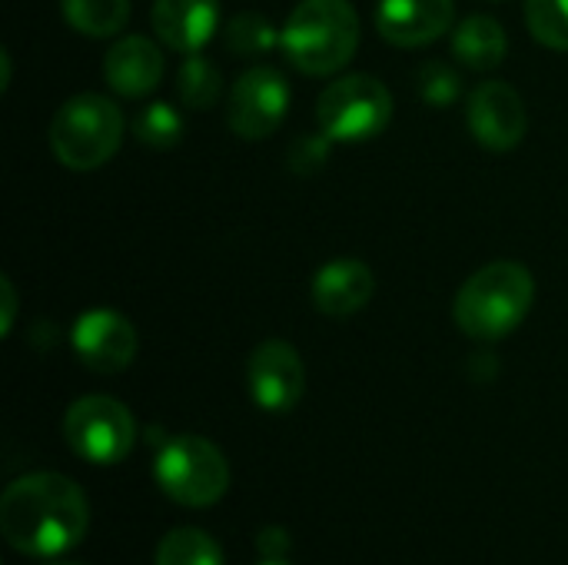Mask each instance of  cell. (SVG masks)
Instances as JSON below:
<instances>
[{
  "mask_svg": "<svg viewBox=\"0 0 568 565\" xmlns=\"http://www.w3.org/2000/svg\"><path fill=\"white\" fill-rule=\"evenodd\" d=\"M90 523L83 490L60 473H30L0 496V533L23 556H60L73 549Z\"/></svg>",
  "mask_w": 568,
  "mask_h": 565,
  "instance_id": "obj_1",
  "label": "cell"
},
{
  "mask_svg": "<svg viewBox=\"0 0 568 565\" xmlns=\"http://www.w3.org/2000/svg\"><path fill=\"white\" fill-rule=\"evenodd\" d=\"M536 303V280L516 260H496L476 270L453 306L459 330L473 340H503L509 336Z\"/></svg>",
  "mask_w": 568,
  "mask_h": 565,
  "instance_id": "obj_2",
  "label": "cell"
},
{
  "mask_svg": "<svg viewBox=\"0 0 568 565\" xmlns=\"http://www.w3.org/2000/svg\"><path fill=\"white\" fill-rule=\"evenodd\" d=\"M280 47L310 77L336 73L359 47V13L349 0H300L283 23Z\"/></svg>",
  "mask_w": 568,
  "mask_h": 565,
  "instance_id": "obj_3",
  "label": "cell"
},
{
  "mask_svg": "<svg viewBox=\"0 0 568 565\" xmlns=\"http://www.w3.org/2000/svg\"><path fill=\"white\" fill-rule=\"evenodd\" d=\"M123 113L100 93L70 97L50 120V150L67 170H97L123 143Z\"/></svg>",
  "mask_w": 568,
  "mask_h": 565,
  "instance_id": "obj_4",
  "label": "cell"
},
{
  "mask_svg": "<svg viewBox=\"0 0 568 565\" xmlns=\"http://www.w3.org/2000/svg\"><path fill=\"white\" fill-rule=\"evenodd\" d=\"M153 476H156L160 490L173 503H180L186 509L213 506L230 490V463L203 436H176V440H170L156 453Z\"/></svg>",
  "mask_w": 568,
  "mask_h": 565,
  "instance_id": "obj_5",
  "label": "cell"
},
{
  "mask_svg": "<svg viewBox=\"0 0 568 565\" xmlns=\"http://www.w3.org/2000/svg\"><path fill=\"white\" fill-rule=\"evenodd\" d=\"M316 120L333 143H363L389 127L393 97L379 77L346 73L320 93Z\"/></svg>",
  "mask_w": 568,
  "mask_h": 565,
  "instance_id": "obj_6",
  "label": "cell"
},
{
  "mask_svg": "<svg viewBox=\"0 0 568 565\" xmlns=\"http://www.w3.org/2000/svg\"><path fill=\"white\" fill-rule=\"evenodd\" d=\"M63 436L67 446L93 463V466H113L126 460L136 440L133 413L113 400V396H83L77 400L63 416Z\"/></svg>",
  "mask_w": 568,
  "mask_h": 565,
  "instance_id": "obj_7",
  "label": "cell"
},
{
  "mask_svg": "<svg viewBox=\"0 0 568 565\" xmlns=\"http://www.w3.org/2000/svg\"><path fill=\"white\" fill-rule=\"evenodd\" d=\"M290 110V83L273 67H250L230 90L226 123L243 140L270 137Z\"/></svg>",
  "mask_w": 568,
  "mask_h": 565,
  "instance_id": "obj_8",
  "label": "cell"
},
{
  "mask_svg": "<svg viewBox=\"0 0 568 565\" xmlns=\"http://www.w3.org/2000/svg\"><path fill=\"white\" fill-rule=\"evenodd\" d=\"M70 343H73L77 360L90 373H100V376L123 373L136 360V346H140L133 323L123 313L103 310V306L77 316Z\"/></svg>",
  "mask_w": 568,
  "mask_h": 565,
  "instance_id": "obj_9",
  "label": "cell"
},
{
  "mask_svg": "<svg viewBox=\"0 0 568 565\" xmlns=\"http://www.w3.org/2000/svg\"><path fill=\"white\" fill-rule=\"evenodd\" d=\"M250 396L266 413H290L306 390V370L286 340H263L246 363Z\"/></svg>",
  "mask_w": 568,
  "mask_h": 565,
  "instance_id": "obj_10",
  "label": "cell"
},
{
  "mask_svg": "<svg viewBox=\"0 0 568 565\" xmlns=\"http://www.w3.org/2000/svg\"><path fill=\"white\" fill-rule=\"evenodd\" d=\"M466 120H469V133L489 150H513L523 143L529 130L526 103L516 93V87H509L506 80L479 83L469 93Z\"/></svg>",
  "mask_w": 568,
  "mask_h": 565,
  "instance_id": "obj_11",
  "label": "cell"
},
{
  "mask_svg": "<svg viewBox=\"0 0 568 565\" xmlns=\"http://www.w3.org/2000/svg\"><path fill=\"white\" fill-rule=\"evenodd\" d=\"M453 0H379L376 30L393 47H423L453 27Z\"/></svg>",
  "mask_w": 568,
  "mask_h": 565,
  "instance_id": "obj_12",
  "label": "cell"
},
{
  "mask_svg": "<svg viewBox=\"0 0 568 565\" xmlns=\"http://www.w3.org/2000/svg\"><path fill=\"white\" fill-rule=\"evenodd\" d=\"M310 293H313V306L323 316L346 320L373 300L376 276L363 260H333V263L320 266Z\"/></svg>",
  "mask_w": 568,
  "mask_h": 565,
  "instance_id": "obj_13",
  "label": "cell"
},
{
  "mask_svg": "<svg viewBox=\"0 0 568 565\" xmlns=\"http://www.w3.org/2000/svg\"><path fill=\"white\" fill-rule=\"evenodd\" d=\"M103 77L120 97H146L163 77V53L150 37L130 33L106 50Z\"/></svg>",
  "mask_w": 568,
  "mask_h": 565,
  "instance_id": "obj_14",
  "label": "cell"
},
{
  "mask_svg": "<svg viewBox=\"0 0 568 565\" xmlns=\"http://www.w3.org/2000/svg\"><path fill=\"white\" fill-rule=\"evenodd\" d=\"M153 30L176 53H196L220 23V0H153Z\"/></svg>",
  "mask_w": 568,
  "mask_h": 565,
  "instance_id": "obj_15",
  "label": "cell"
},
{
  "mask_svg": "<svg viewBox=\"0 0 568 565\" xmlns=\"http://www.w3.org/2000/svg\"><path fill=\"white\" fill-rule=\"evenodd\" d=\"M506 50H509V40H506V30L496 17H486V13H476V17H466L456 33H453V53L459 63L473 67V70H493L506 60Z\"/></svg>",
  "mask_w": 568,
  "mask_h": 565,
  "instance_id": "obj_16",
  "label": "cell"
},
{
  "mask_svg": "<svg viewBox=\"0 0 568 565\" xmlns=\"http://www.w3.org/2000/svg\"><path fill=\"white\" fill-rule=\"evenodd\" d=\"M60 7L83 37H116L130 20V0H60Z\"/></svg>",
  "mask_w": 568,
  "mask_h": 565,
  "instance_id": "obj_17",
  "label": "cell"
},
{
  "mask_svg": "<svg viewBox=\"0 0 568 565\" xmlns=\"http://www.w3.org/2000/svg\"><path fill=\"white\" fill-rule=\"evenodd\" d=\"M176 93L190 110H210L223 93V77L213 60H206L200 50L186 53L176 70Z\"/></svg>",
  "mask_w": 568,
  "mask_h": 565,
  "instance_id": "obj_18",
  "label": "cell"
},
{
  "mask_svg": "<svg viewBox=\"0 0 568 565\" xmlns=\"http://www.w3.org/2000/svg\"><path fill=\"white\" fill-rule=\"evenodd\" d=\"M156 565H223V556L206 533L173 529L156 546Z\"/></svg>",
  "mask_w": 568,
  "mask_h": 565,
  "instance_id": "obj_19",
  "label": "cell"
},
{
  "mask_svg": "<svg viewBox=\"0 0 568 565\" xmlns=\"http://www.w3.org/2000/svg\"><path fill=\"white\" fill-rule=\"evenodd\" d=\"M276 43H283V30H276L263 13L246 10L226 23V50L236 57H260Z\"/></svg>",
  "mask_w": 568,
  "mask_h": 565,
  "instance_id": "obj_20",
  "label": "cell"
},
{
  "mask_svg": "<svg viewBox=\"0 0 568 565\" xmlns=\"http://www.w3.org/2000/svg\"><path fill=\"white\" fill-rule=\"evenodd\" d=\"M133 133L143 147L170 150L183 140V117L173 103H150L136 113Z\"/></svg>",
  "mask_w": 568,
  "mask_h": 565,
  "instance_id": "obj_21",
  "label": "cell"
},
{
  "mask_svg": "<svg viewBox=\"0 0 568 565\" xmlns=\"http://www.w3.org/2000/svg\"><path fill=\"white\" fill-rule=\"evenodd\" d=\"M526 27L542 47L568 53V0H526Z\"/></svg>",
  "mask_w": 568,
  "mask_h": 565,
  "instance_id": "obj_22",
  "label": "cell"
},
{
  "mask_svg": "<svg viewBox=\"0 0 568 565\" xmlns=\"http://www.w3.org/2000/svg\"><path fill=\"white\" fill-rule=\"evenodd\" d=\"M419 80H423V97L433 103V107H449V103H456L459 100V93H463V80H459V73L449 67V63H426L423 67V73H419Z\"/></svg>",
  "mask_w": 568,
  "mask_h": 565,
  "instance_id": "obj_23",
  "label": "cell"
},
{
  "mask_svg": "<svg viewBox=\"0 0 568 565\" xmlns=\"http://www.w3.org/2000/svg\"><path fill=\"white\" fill-rule=\"evenodd\" d=\"M329 147H333V140L323 130L320 133H300L290 147V170L303 173V176L323 170L329 160Z\"/></svg>",
  "mask_w": 568,
  "mask_h": 565,
  "instance_id": "obj_24",
  "label": "cell"
},
{
  "mask_svg": "<svg viewBox=\"0 0 568 565\" xmlns=\"http://www.w3.org/2000/svg\"><path fill=\"white\" fill-rule=\"evenodd\" d=\"M0 303H3V313H0V333L7 336L13 330V313H17V290L10 283V276H0Z\"/></svg>",
  "mask_w": 568,
  "mask_h": 565,
  "instance_id": "obj_25",
  "label": "cell"
},
{
  "mask_svg": "<svg viewBox=\"0 0 568 565\" xmlns=\"http://www.w3.org/2000/svg\"><path fill=\"white\" fill-rule=\"evenodd\" d=\"M263 565H286V563H263Z\"/></svg>",
  "mask_w": 568,
  "mask_h": 565,
  "instance_id": "obj_26",
  "label": "cell"
},
{
  "mask_svg": "<svg viewBox=\"0 0 568 565\" xmlns=\"http://www.w3.org/2000/svg\"><path fill=\"white\" fill-rule=\"evenodd\" d=\"M63 565H73V563H63Z\"/></svg>",
  "mask_w": 568,
  "mask_h": 565,
  "instance_id": "obj_27",
  "label": "cell"
}]
</instances>
